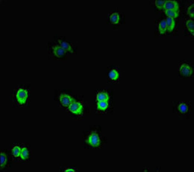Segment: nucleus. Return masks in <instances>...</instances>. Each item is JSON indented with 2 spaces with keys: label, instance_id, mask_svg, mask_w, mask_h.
I'll list each match as a JSON object with an SVG mask.
<instances>
[{
  "label": "nucleus",
  "instance_id": "1",
  "mask_svg": "<svg viewBox=\"0 0 194 172\" xmlns=\"http://www.w3.org/2000/svg\"><path fill=\"white\" fill-rule=\"evenodd\" d=\"M192 103L188 100H180L175 102L173 105V111L179 116L189 117L191 112Z\"/></svg>",
  "mask_w": 194,
  "mask_h": 172
},
{
  "label": "nucleus",
  "instance_id": "2",
  "mask_svg": "<svg viewBox=\"0 0 194 172\" xmlns=\"http://www.w3.org/2000/svg\"><path fill=\"white\" fill-rule=\"evenodd\" d=\"M29 94V89L24 86H19L14 89L13 96L17 103L20 106H23L28 101Z\"/></svg>",
  "mask_w": 194,
  "mask_h": 172
},
{
  "label": "nucleus",
  "instance_id": "3",
  "mask_svg": "<svg viewBox=\"0 0 194 172\" xmlns=\"http://www.w3.org/2000/svg\"><path fill=\"white\" fill-rule=\"evenodd\" d=\"M53 41L62 47L68 54H74L77 52V48L65 36H56L54 37Z\"/></svg>",
  "mask_w": 194,
  "mask_h": 172
},
{
  "label": "nucleus",
  "instance_id": "4",
  "mask_svg": "<svg viewBox=\"0 0 194 172\" xmlns=\"http://www.w3.org/2000/svg\"><path fill=\"white\" fill-rule=\"evenodd\" d=\"M48 52L54 58L63 59L68 54L65 49L53 41L48 44Z\"/></svg>",
  "mask_w": 194,
  "mask_h": 172
},
{
  "label": "nucleus",
  "instance_id": "5",
  "mask_svg": "<svg viewBox=\"0 0 194 172\" xmlns=\"http://www.w3.org/2000/svg\"><path fill=\"white\" fill-rule=\"evenodd\" d=\"M178 70L179 75L182 77H190L193 75V67L191 63L186 61H183L179 63Z\"/></svg>",
  "mask_w": 194,
  "mask_h": 172
},
{
  "label": "nucleus",
  "instance_id": "6",
  "mask_svg": "<svg viewBox=\"0 0 194 172\" xmlns=\"http://www.w3.org/2000/svg\"><path fill=\"white\" fill-rule=\"evenodd\" d=\"M108 22L111 25H118L122 22V16L119 11H114L109 13L107 15Z\"/></svg>",
  "mask_w": 194,
  "mask_h": 172
},
{
  "label": "nucleus",
  "instance_id": "7",
  "mask_svg": "<svg viewBox=\"0 0 194 172\" xmlns=\"http://www.w3.org/2000/svg\"><path fill=\"white\" fill-rule=\"evenodd\" d=\"M107 76L109 81L113 82H118L120 78V71L117 67H110L108 70Z\"/></svg>",
  "mask_w": 194,
  "mask_h": 172
},
{
  "label": "nucleus",
  "instance_id": "8",
  "mask_svg": "<svg viewBox=\"0 0 194 172\" xmlns=\"http://www.w3.org/2000/svg\"><path fill=\"white\" fill-rule=\"evenodd\" d=\"M68 109L71 113L77 115L82 114L83 111V104L80 102L75 101L69 105Z\"/></svg>",
  "mask_w": 194,
  "mask_h": 172
},
{
  "label": "nucleus",
  "instance_id": "9",
  "mask_svg": "<svg viewBox=\"0 0 194 172\" xmlns=\"http://www.w3.org/2000/svg\"><path fill=\"white\" fill-rule=\"evenodd\" d=\"M59 100L61 104L65 107H68L75 100L71 96L67 94H62L59 97Z\"/></svg>",
  "mask_w": 194,
  "mask_h": 172
},
{
  "label": "nucleus",
  "instance_id": "10",
  "mask_svg": "<svg viewBox=\"0 0 194 172\" xmlns=\"http://www.w3.org/2000/svg\"><path fill=\"white\" fill-rule=\"evenodd\" d=\"M87 142L91 146L97 147L100 145L101 141L98 134L96 133H93L89 136Z\"/></svg>",
  "mask_w": 194,
  "mask_h": 172
},
{
  "label": "nucleus",
  "instance_id": "11",
  "mask_svg": "<svg viewBox=\"0 0 194 172\" xmlns=\"http://www.w3.org/2000/svg\"><path fill=\"white\" fill-rule=\"evenodd\" d=\"M179 5L176 1L173 0H166L165 2L164 10H172L179 11Z\"/></svg>",
  "mask_w": 194,
  "mask_h": 172
},
{
  "label": "nucleus",
  "instance_id": "12",
  "mask_svg": "<svg viewBox=\"0 0 194 172\" xmlns=\"http://www.w3.org/2000/svg\"><path fill=\"white\" fill-rule=\"evenodd\" d=\"M96 100L98 102H99V101L109 102L110 100V96L107 92L101 91L97 94Z\"/></svg>",
  "mask_w": 194,
  "mask_h": 172
},
{
  "label": "nucleus",
  "instance_id": "13",
  "mask_svg": "<svg viewBox=\"0 0 194 172\" xmlns=\"http://www.w3.org/2000/svg\"><path fill=\"white\" fill-rule=\"evenodd\" d=\"M166 21L167 30L169 32H172L174 29L175 25L174 19L171 17H167Z\"/></svg>",
  "mask_w": 194,
  "mask_h": 172
},
{
  "label": "nucleus",
  "instance_id": "14",
  "mask_svg": "<svg viewBox=\"0 0 194 172\" xmlns=\"http://www.w3.org/2000/svg\"><path fill=\"white\" fill-rule=\"evenodd\" d=\"M97 108L98 110L101 111H105L108 109L109 106L108 102L106 101H99L97 103Z\"/></svg>",
  "mask_w": 194,
  "mask_h": 172
},
{
  "label": "nucleus",
  "instance_id": "15",
  "mask_svg": "<svg viewBox=\"0 0 194 172\" xmlns=\"http://www.w3.org/2000/svg\"><path fill=\"white\" fill-rule=\"evenodd\" d=\"M159 29L161 34H164L167 31V25L165 20H163L161 21L159 24Z\"/></svg>",
  "mask_w": 194,
  "mask_h": 172
},
{
  "label": "nucleus",
  "instance_id": "16",
  "mask_svg": "<svg viewBox=\"0 0 194 172\" xmlns=\"http://www.w3.org/2000/svg\"><path fill=\"white\" fill-rule=\"evenodd\" d=\"M164 11L167 17H171L174 19L177 18L179 15V11L172 10H165Z\"/></svg>",
  "mask_w": 194,
  "mask_h": 172
},
{
  "label": "nucleus",
  "instance_id": "17",
  "mask_svg": "<svg viewBox=\"0 0 194 172\" xmlns=\"http://www.w3.org/2000/svg\"><path fill=\"white\" fill-rule=\"evenodd\" d=\"M186 25L188 28L189 31L192 34L194 35V21L192 20L189 19L186 22Z\"/></svg>",
  "mask_w": 194,
  "mask_h": 172
},
{
  "label": "nucleus",
  "instance_id": "18",
  "mask_svg": "<svg viewBox=\"0 0 194 172\" xmlns=\"http://www.w3.org/2000/svg\"><path fill=\"white\" fill-rule=\"evenodd\" d=\"M7 157L6 154L5 153H1V168H3L7 164Z\"/></svg>",
  "mask_w": 194,
  "mask_h": 172
},
{
  "label": "nucleus",
  "instance_id": "19",
  "mask_svg": "<svg viewBox=\"0 0 194 172\" xmlns=\"http://www.w3.org/2000/svg\"><path fill=\"white\" fill-rule=\"evenodd\" d=\"M29 155V151L26 148H23L21 150L20 157L22 159H27Z\"/></svg>",
  "mask_w": 194,
  "mask_h": 172
},
{
  "label": "nucleus",
  "instance_id": "20",
  "mask_svg": "<svg viewBox=\"0 0 194 172\" xmlns=\"http://www.w3.org/2000/svg\"><path fill=\"white\" fill-rule=\"evenodd\" d=\"M21 149L18 146H15L12 150V153L13 155L16 157H18L20 155Z\"/></svg>",
  "mask_w": 194,
  "mask_h": 172
},
{
  "label": "nucleus",
  "instance_id": "21",
  "mask_svg": "<svg viewBox=\"0 0 194 172\" xmlns=\"http://www.w3.org/2000/svg\"><path fill=\"white\" fill-rule=\"evenodd\" d=\"M165 1V0H156L155 1V5L158 9H163Z\"/></svg>",
  "mask_w": 194,
  "mask_h": 172
},
{
  "label": "nucleus",
  "instance_id": "22",
  "mask_svg": "<svg viewBox=\"0 0 194 172\" xmlns=\"http://www.w3.org/2000/svg\"><path fill=\"white\" fill-rule=\"evenodd\" d=\"M194 4H192L189 7L188 13V15L189 17H191V18H194Z\"/></svg>",
  "mask_w": 194,
  "mask_h": 172
},
{
  "label": "nucleus",
  "instance_id": "23",
  "mask_svg": "<svg viewBox=\"0 0 194 172\" xmlns=\"http://www.w3.org/2000/svg\"><path fill=\"white\" fill-rule=\"evenodd\" d=\"M65 172H75V170L72 168H68L65 169Z\"/></svg>",
  "mask_w": 194,
  "mask_h": 172
}]
</instances>
